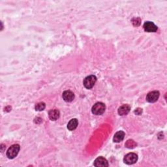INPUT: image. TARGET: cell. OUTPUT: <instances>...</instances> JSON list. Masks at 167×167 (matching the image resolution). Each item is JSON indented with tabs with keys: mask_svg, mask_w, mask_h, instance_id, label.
Wrapping results in <instances>:
<instances>
[{
	"mask_svg": "<svg viewBox=\"0 0 167 167\" xmlns=\"http://www.w3.org/2000/svg\"><path fill=\"white\" fill-rule=\"evenodd\" d=\"M105 109H106L105 105L101 102H99L93 106L92 111L93 114L99 116V115L102 114L105 112Z\"/></svg>",
	"mask_w": 167,
	"mask_h": 167,
	"instance_id": "cell-1",
	"label": "cell"
},
{
	"mask_svg": "<svg viewBox=\"0 0 167 167\" xmlns=\"http://www.w3.org/2000/svg\"><path fill=\"white\" fill-rule=\"evenodd\" d=\"M97 81V78L94 75H90L87 77L84 80V86L87 89H91L94 86L95 84Z\"/></svg>",
	"mask_w": 167,
	"mask_h": 167,
	"instance_id": "cell-2",
	"label": "cell"
},
{
	"mask_svg": "<svg viewBox=\"0 0 167 167\" xmlns=\"http://www.w3.org/2000/svg\"><path fill=\"white\" fill-rule=\"evenodd\" d=\"M20 151V146L18 144H14L11 146L9 150L7 151V156L9 159H14L17 156V155Z\"/></svg>",
	"mask_w": 167,
	"mask_h": 167,
	"instance_id": "cell-3",
	"label": "cell"
},
{
	"mask_svg": "<svg viewBox=\"0 0 167 167\" xmlns=\"http://www.w3.org/2000/svg\"><path fill=\"white\" fill-rule=\"evenodd\" d=\"M138 155L135 153H129L125 155L123 161L127 165H132L137 161Z\"/></svg>",
	"mask_w": 167,
	"mask_h": 167,
	"instance_id": "cell-4",
	"label": "cell"
},
{
	"mask_svg": "<svg viewBox=\"0 0 167 167\" xmlns=\"http://www.w3.org/2000/svg\"><path fill=\"white\" fill-rule=\"evenodd\" d=\"M159 92L158 91H153L148 93L146 96V101L149 102H156L159 97Z\"/></svg>",
	"mask_w": 167,
	"mask_h": 167,
	"instance_id": "cell-5",
	"label": "cell"
},
{
	"mask_svg": "<svg viewBox=\"0 0 167 167\" xmlns=\"http://www.w3.org/2000/svg\"><path fill=\"white\" fill-rule=\"evenodd\" d=\"M93 165L97 167H107L108 166V163L107 159L103 157H99L97 158L94 161Z\"/></svg>",
	"mask_w": 167,
	"mask_h": 167,
	"instance_id": "cell-6",
	"label": "cell"
},
{
	"mask_svg": "<svg viewBox=\"0 0 167 167\" xmlns=\"http://www.w3.org/2000/svg\"><path fill=\"white\" fill-rule=\"evenodd\" d=\"M144 29L147 32H157V27L153 22H146L144 24Z\"/></svg>",
	"mask_w": 167,
	"mask_h": 167,
	"instance_id": "cell-7",
	"label": "cell"
},
{
	"mask_svg": "<svg viewBox=\"0 0 167 167\" xmlns=\"http://www.w3.org/2000/svg\"><path fill=\"white\" fill-rule=\"evenodd\" d=\"M63 99L66 102H71L74 99V93L70 90H66L63 93Z\"/></svg>",
	"mask_w": 167,
	"mask_h": 167,
	"instance_id": "cell-8",
	"label": "cell"
},
{
	"mask_svg": "<svg viewBox=\"0 0 167 167\" xmlns=\"http://www.w3.org/2000/svg\"><path fill=\"white\" fill-rule=\"evenodd\" d=\"M131 107L129 105H123L118 108V114L120 116H125L130 112Z\"/></svg>",
	"mask_w": 167,
	"mask_h": 167,
	"instance_id": "cell-9",
	"label": "cell"
},
{
	"mask_svg": "<svg viewBox=\"0 0 167 167\" xmlns=\"http://www.w3.org/2000/svg\"><path fill=\"white\" fill-rule=\"evenodd\" d=\"M60 115L59 111L57 109H52L50 110L48 112V116L49 118H50L52 121H55L56 120H58L59 118Z\"/></svg>",
	"mask_w": 167,
	"mask_h": 167,
	"instance_id": "cell-10",
	"label": "cell"
},
{
	"mask_svg": "<svg viewBox=\"0 0 167 167\" xmlns=\"http://www.w3.org/2000/svg\"><path fill=\"white\" fill-rule=\"evenodd\" d=\"M125 132L122 131H120L118 132H117L116 133L114 136L113 140L114 142H120L122 141L124 139L125 137Z\"/></svg>",
	"mask_w": 167,
	"mask_h": 167,
	"instance_id": "cell-11",
	"label": "cell"
},
{
	"mask_svg": "<svg viewBox=\"0 0 167 167\" xmlns=\"http://www.w3.org/2000/svg\"><path fill=\"white\" fill-rule=\"evenodd\" d=\"M78 125V121L77 119H72L67 124V129L69 131H73L77 127Z\"/></svg>",
	"mask_w": 167,
	"mask_h": 167,
	"instance_id": "cell-12",
	"label": "cell"
},
{
	"mask_svg": "<svg viewBox=\"0 0 167 167\" xmlns=\"http://www.w3.org/2000/svg\"><path fill=\"white\" fill-rule=\"evenodd\" d=\"M136 142L132 140H128L127 142L125 143V146L128 147V148H134L135 147H136Z\"/></svg>",
	"mask_w": 167,
	"mask_h": 167,
	"instance_id": "cell-13",
	"label": "cell"
},
{
	"mask_svg": "<svg viewBox=\"0 0 167 167\" xmlns=\"http://www.w3.org/2000/svg\"><path fill=\"white\" fill-rule=\"evenodd\" d=\"M45 107H46V105H45L44 102H39V103H37L35 105V108L36 111H42L45 108Z\"/></svg>",
	"mask_w": 167,
	"mask_h": 167,
	"instance_id": "cell-14",
	"label": "cell"
},
{
	"mask_svg": "<svg viewBox=\"0 0 167 167\" xmlns=\"http://www.w3.org/2000/svg\"><path fill=\"white\" fill-rule=\"evenodd\" d=\"M142 112V109L138 108L137 109H136V111H135V113L136 114V115H140Z\"/></svg>",
	"mask_w": 167,
	"mask_h": 167,
	"instance_id": "cell-15",
	"label": "cell"
}]
</instances>
